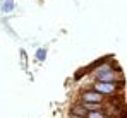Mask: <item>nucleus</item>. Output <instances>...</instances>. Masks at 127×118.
Instances as JSON below:
<instances>
[{
  "label": "nucleus",
  "instance_id": "nucleus-3",
  "mask_svg": "<svg viewBox=\"0 0 127 118\" xmlns=\"http://www.w3.org/2000/svg\"><path fill=\"white\" fill-rule=\"evenodd\" d=\"M77 103H91V104H105V98L96 93L93 87H84L81 89V93L77 94Z\"/></svg>",
  "mask_w": 127,
  "mask_h": 118
},
{
  "label": "nucleus",
  "instance_id": "nucleus-6",
  "mask_svg": "<svg viewBox=\"0 0 127 118\" xmlns=\"http://www.w3.org/2000/svg\"><path fill=\"white\" fill-rule=\"evenodd\" d=\"M46 55H48L46 48H38L36 53H34V58L38 60V62H45V60H46Z\"/></svg>",
  "mask_w": 127,
  "mask_h": 118
},
{
  "label": "nucleus",
  "instance_id": "nucleus-2",
  "mask_svg": "<svg viewBox=\"0 0 127 118\" xmlns=\"http://www.w3.org/2000/svg\"><path fill=\"white\" fill-rule=\"evenodd\" d=\"M122 86H124V84H119V82H93V84H91V87H93L96 93H100L105 99L112 98V96H117V94L120 93Z\"/></svg>",
  "mask_w": 127,
  "mask_h": 118
},
{
  "label": "nucleus",
  "instance_id": "nucleus-8",
  "mask_svg": "<svg viewBox=\"0 0 127 118\" xmlns=\"http://www.w3.org/2000/svg\"><path fill=\"white\" fill-rule=\"evenodd\" d=\"M69 118H77V117H70V115H69Z\"/></svg>",
  "mask_w": 127,
  "mask_h": 118
},
{
  "label": "nucleus",
  "instance_id": "nucleus-1",
  "mask_svg": "<svg viewBox=\"0 0 127 118\" xmlns=\"http://www.w3.org/2000/svg\"><path fill=\"white\" fill-rule=\"evenodd\" d=\"M89 75L93 77V82H119V84H124L122 69L117 65V62L112 57H106L98 67L93 69V72Z\"/></svg>",
  "mask_w": 127,
  "mask_h": 118
},
{
  "label": "nucleus",
  "instance_id": "nucleus-5",
  "mask_svg": "<svg viewBox=\"0 0 127 118\" xmlns=\"http://www.w3.org/2000/svg\"><path fill=\"white\" fill-rule=\"evenodd\" d=\"M14 9H16V3H14V0H5V2H3V5H2V10H3L5 14H10Z\"/></svg>",
  "mask_w": 127,
  "mask_h": 118
},
{
  "label": "nucleus",
  "instance_id": "nucleus-7",
  "mask_svg": "<svg viewBox=\"0 0 127 118\" xmlns=\"http://www.w3.org/2000/svg\"><path fill=\"white\" fill-rule=\"evenodd\" d=\"M84 118H108V117L103 110H98V111H89Z\"/></svg>",
  "mask_w": 127,
  "mask_h": 118
},
{
  "label": "nucleus",
  "instance_id": "nucleus-4",
  "mask_svg": "<svg viewBox=\"0 0 127 118\" xmlns=\"http://www.w3.org/2000/svg\"><path fill=\"white\" fill-rule=\"evenodd\" d=\"M69 115L70 117H77V118H84L88 115V111H86V108L81 104V103H74L72 106H70V110H69Z\"/></svg>",
  "mask_w": 127,
  "mask_h": 118
}]
</instances>
